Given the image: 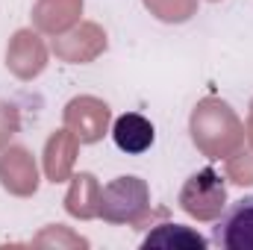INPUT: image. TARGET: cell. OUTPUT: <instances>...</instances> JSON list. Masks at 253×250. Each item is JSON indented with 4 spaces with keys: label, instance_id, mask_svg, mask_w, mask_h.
<instances>
[{
    "label": "cell",
    "instance_id": "obj_3",
    "mask_svg": "<svg viewBox=\"0 0 253 250\" xmlns=\"http://www.w3.org/2000/svg\"><path fill=\"white\" fill-rule=\"evenodd\" d=\"M112 141H115V147H118L121 153L138 156V153H144V150L153 147L156 129H153V124H150L144 115H138V112H124V115H118V121L112 126Z\"/></svg>",
    "mask_w": 253,
    "mask_h": 250
},
{
    "label": "cell",
    "instance_id": "obj_2",
    "mask_svg": "<svg viewBox=\"0 0 253 250\" xmlns=\"http://www.w3.org/2000/svg\"><path fill=\"white\" fill-rule=\"evenodd\" d=\"M212 242L224 250H253V194L224 206L215 218Z\"/></svg>",
    "mask_w": 253,
    "mask_h": 250
},
{
    "label": "cell",
    "instance_id": "obj_1",
    "mask_svg": "<svg viewBox=\"0 0 253 250\" xmlns=\"http://www.w3.org/2000/svg\"><path fill=\"white\" fill-rule=\"evenodd\" d=\"M227 206V186L215 168H200L180 191V209L197 221H215Z\"/></svg>",
    "mask_w": 253,
    "mask_h": 250
},
{
    "label": "cell",
    "instance_id": "obj_4",
    "mask_svg": "<svg viewBox=\"0 0 253 250\" xmlns=\"http://www.w3.org/2000/svg\"><path fill=\"white\" fill-rule=\"evenodd\" d=\"M206 239L200 233H194L191 227H183V224H162L156 227L153 233L144 236L141 248H165V250H206Z\"/></svg>",
    "mask_w": 253,
    "mask_h": 250
}]
</instances>
